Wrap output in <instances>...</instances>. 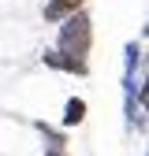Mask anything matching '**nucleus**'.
I'll return each mask as SVG.
<instances>
[{"instance_id": "20e7f679", "label": "nucleus", "mask_w": 149, "mask_h": 156, "mask_svg": "<svg viewBox=\"0 0 149 156\" xmlns=\"http://www.w3.org/2000/svg\"><path fill=\"white\" fill-rule=\"evenodd\" d=\"M86 112H89V104L82 101V97H71V101L64 104L60 126H64V130H71V126H82V123H86Z\"/></svg>"}, {"instance_id": "7ed1b4c3", "label": "nucleus", "mask_w": 149, "mask_h": 156, "mask_svg": "<svg viewBox=\"0 0 149 156\" xmlns=\"http://www.w3.org/2000/svg\"><path fill=\"white\" fill-rule=\"evenodd\" d=\"M86 8V0H45V8H41V19L45 23H64L67 15H74V11H82Z\"/></svg>"}, {"instance_id": "f03ea898", "label": "nucleus", "mask_w": 149, "mask_h": 156, "mask_svg": "<svg viewBox=\"0 0 149 156\" xmlns=\"http://www.w3.org/2000/svg\"><path fill=\"white\" fill-rule=\"evenodd\" d=\"M41 63L52 67V71H60V74H78V78L89 74V63H86V60H71V56L56 52V48H45V52H41Z\"/></svg>"}, {"instance_id": "39448f33", "label": "nucleus", "mask_w": 149, "mask_h": 156, "mask_svg": "<svg viewBox=\"0 0 149 156\" xmlns=\"http://www.w3.org/2000/svg\"><path fill=\"white\" fill-rule=\"evenodd\" d=\"M134 71H142V41H127V48H123V86L134 82Z\"/></svg>"}, {"instance_id": "f257e3e1", "label": "nucleus", "mask_w": 149, "mask_h": 156, "mask_svg": "<svg viewBox=\"0 0 149 156\" xmlns=\"http://www.w3.org/2000/svg\"><path fill=\"white\" fill-rule=\"evenodd\" d=\"M52 48L71 56V60H86L89 56V48H93V19L86 15V8L67 15L64 23H56V45Z\"/></svg>"}, {"instance_id": "0eeeda50", "label": "nucleus", "mask_w": 149, "mask_h": 156, "mask_svg": "<svg viewBox=\"0 0 149 156\" xmlns=\"http://www.w3.org/2000/svg\"><path fill=\"white\" fill-rule=\"evenodd\" d=\"M45 156H67V149H45Z\"/></svg>"}, {"instance_id": "423d86ee", "label": "nucleus", "mask_w": 149, "mask_h": 156, "mask_svg": "<svg viewBox=\"0 0 149 156\" xmlns=\"http://www.w3.org/2000/svg\"><path fill=\"white\" fill-rule=\"evenodd\" d=\"M34 126H37V134L45 138L49 149H67V134H64V130H56V126H49V123H41V119H37Z\"/></svg>"}]
</instances>
